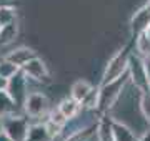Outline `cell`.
<instances>
[{
    "instance_id": "obj_1",
    "label": "cell",
    "mask_w": 150,
    "mask_h": 141,
    "mask_svg": "<svg viewBox=\"0 0 150 141\" xmlns=\"http://www.w3.org/2000/svg\"><path fill=\"white\" fill-rule=\"evenodd\" d=\"M129 82H130V76H129V73H125L123 76H120L117 80L98 87L100 90H98V106H97V111H98L100 116L110 113V110L120 100L125 87L129 85Z\"/></svg>"
},
{
    "instance_id": "obj_2",
    "label": "cell",
    "mask_w": 150,
    "mask_h": 141,
    "mask_svg": "<svg viewBox=\"0 0 150 141\" xmlns=\"http://www.w3.org/2000/svg\"><path fill=\"white\" fill-rule=\"evenodd\" d=\"M130 55H132V52H130L129 48H122L120 52H117L112 58L108 60V63L105 65V70H103L100 85L110 83V82H113V80L120 78V76H123L125 73H129Z\"/></svg>"
},
{
    "instance_id": "obj_3",
    "label": "cell",
    "mask_w": 150,
    "mask_h": 141,
    "mask_svg": "<svg viewBox=\"0 0 150 141\" xmlns=\"http://www.w3.org/2000/svg\"><path fill=\"white\" fill-rule=\"evenodd\" d=\"M147 60L140 58L139 55L132 53L130 55V63H129V76L130 83L134 85L139 91H150V83L149 75H147Z\"/></svg>"
},
{
    "instance_id": "obj_4",
    "label": "cell",
    "mask_w": 150,
    "mask_h": 141,
    "mask_svg": "<svg viewBox=\"0 0 150 141\" xmlns=\"http://www.w3.org/2000/svg\"><path fill=\"white\" fill-rule=\"evenodd\" d=\"M30 128L27 114H8L4 116V133L13 141H23Z\"/></svg>"
},
{
    "instance_id": "obj_5",
    "label": "cell",
    "mask_w": 150,
    "mask_h": 141,
    "mask_svg": "<svg viewBox=\"0 0 150 141\" xmlns=\"http://www.w3.org/2000/svg\"><path fill=\"white\" fill-rule=\"evenodd\" d=\"M7 91H8V95L13 98V101L17 103V106L23 111V105L27 101V96L30 95V93H28V76L22 70L17 71L15 75L8 80Z\"/></svg>"
},
{
    "instance_id": "obj_6",
    "label": "cell",
    "mask_w": 150,
    "mask_h": 141,
    "mask_svg": "<svg viewBox=\"0 0 150 141\" xmlns=\"http://www.w3.org/2000/svg\"><path fill=\"white\" fill-rule=\"evenodd\" d=\"M23 113L28 116V119H38L50 113L48 100L42 93H30L27 96V101L23 105Z\"/></svg>"
},
{
    "instance_id": "obj_7",
    "label": "cell",
    "mask_w": 150,
    "mask_h": 141,
    "mask_svg": "<svg viewBox=\"0 0 150 141\" xmlns=\"http://www.w3.org/2000/svg\"><path fill=\"white\" fill-rule=\"evenodd\" d=\"M57 135H59V131L55 130L47 119H43V121L30 123L28 133L23 141H55Z\"/></svg>"
},
{
    "instance_id": "obj_8",
    "label": "cell",
    "mask_w": 150,
    "mask_h": 141,
    "mask_svg": "<svg viewBox=\"0 0 150 141\" xmlns=\"http://www.w3.org/2000/svg\"><path fill=\"white\" fill-rule=\"evenodd\" d=\"M20 70L28 76V80H33V82H47L50 76L45 61L40 60L38 57H33L32 60H28Z\"/></svg>"
},
{
    "instance_id": "obj_9",
    "label": "cell",
    "mask_w": 150,
    "mask_h": 141,
    "mask_svg": "<svg viewBox=\"0 0 150 141\" xmlns=\"http://www.w3.org/2000/svg\"><path fill=\"white\" fill-rule=\"evenodd\" d=\"M150 25V2H147L144 7H140L139 10L134 13L130 20V30L134 33V37L144 33Z\"/></svg>"
},
{
    "instance_id": "obj_10",
    "label": "cell",
    "mask_w": 150,
    "mask_h": 141,
    "mask_svg": "<svg viewBox=\"0 0 150 141\" xmlns=\"http://www.w3.org/2000/svg\"><path fill=\"white\" fill-rule=\"evenodd\" d=\"M97 141H113V118L108 114L100 116L97 123Z\"/></svg>"
},
{
    "instance_id": "obj_11",
    "label": "cell",
    "mask_w": 150,
    "mask_h": 141,
    "mask_svg": "<svg viewBox=\"0 0 150 141\" xmlns=\"http://www.w3.org/2000/svg\"><path fill=\"white\" fill-rule=\"evenodd\" d=\"M113 141H139V136L129 125L113 119Z\"/></svg>"
},
{
    "instance_id": "obj_12",
    "label": "cell",
    "mask_w": 150,
    "mask_h": 141,
    "mask_svg": "<svg viewBox=\"0 0 150 141\" xmlns=\"http://www.w3.org/2000/svg\"><path fill=\"white\" fill-rule=\"evenodd\" d=\"M57 108L62 111V114H64L65 118L70 119V118H74V116H77V114L80 113L82 110H83V106H82L80 101L74 100L72 96H67V98H64V100L57 105Z\"/></svg>"
},
{
    "instance_id": "obj_13",
    "label": "cell",
    "mask_w": 150,
    "mask_h": 141,
    "mask_svg": "<svg viewBox=\"0 0 150 141\" xmlns=\"http://www.w3.org/2000/svg\"><path fill=\"white\" fill-rule=\"evenodd\" d=\"M33 57H37V55H35V52H33L32 48H27V47L15 48V50H12L10 53L7 55V58L10 60V61H13L15 65H18L20 68L27 63L28 60H32Z\"/></svg>"
},
{
    "instance_id": "obj_14",
    "label": "cell",
    "mask_w": 150,
    "mask_h": 141,
    "mask_svg": "<svg viewBox=\"0 0 150 141\" xmlns=\"http://www.w3.org/2000/svg\"><path fill=\"white\" fill-rule=\"evenodd\" d=\"M92 90H93V87H92L87 80H77V82L70 87V96L82 103V101L90 95Z\"/></svg>"
},
{
    "instance_id": "obj_15",
    "label": "cell",
    "mask_w": 150,
    "mask_h": 141,
    "mask_svg": "<svg viewBox=\"0 0 150 141\" xmlns=\"http://www.w3.org/2000/svg\"><path fill=\"white\" fill-rule=\"evenodd\" d=\"M18 106L17 103L13 101V98L8 95L7 90H2L0 91V116H8V114H15L18 111Z\"/></svg>"
},
{
    "instance_id": "obj_16",
    "label": "cell",
    "mask_w": 150,
    "mask_h": 141,
    "mask_svg": "<svg viewBox=\"0 0 150 141\" xmlns=\"http://www.w3.org/2000/svg\"><path fill=\"white\" fill-rule=\"evenodd\" d=\"M135 42V55H139L140 58L150 60V37L147 33H140L137 37H134Z\"/></svg>"
},
{
    "instance_id": "obj_17",
    "label": "cell",
    "mask_w": 150,
    "mask_h": 141,
    "mask_svg": "<svg viewBox=\"0 0 150 141\" xmlns=\"http://www.w3.org/2000/svg\"><path fill=\"white\" fill-rule=\"evenodd\" d=\"M17 32H18V28H17V23H8V25H4V27L0 28V45H8L12 43L17 37Z\"/></svg>"
},
{
    "instance_id": "obj_18",
    "label": "cell",
    "mask_w": 150,
    "mask_h": 141,
    "mask_svg": "<svg viewBox=\"0 0 150 141\" xmlns=\"http://www.w3.org/2000/svg\"><path fill=\"white\" fill-rule=\"evenodd\" d=\"M139 110L142 118L150 123V91H139Z\"/></svg>"
},
{
    "instance_id": "obj_19",
    "label": "cell",
    "mask_w": 150,
    "mask_h": 141,
    "mask_svg": "<svg viewBox=\"0 0 150 141\" xmlns=\"http://www.w3.org/2000/svg\"><path fill=\"white\" fill-rule=\"evenodd\" d=\"M17 71H20V66L15 65L13 61H10L7 57L0 60V76H4V78H7V80H10Z\"/></svg>"
},
{
    "instance_id": "obj_20",
    "label": "cell",
    "mask_w": 150,
    "mask_h": 141,
    "mask_svg": "<svg viewBox=\"0 0 150 141\" xmlns=\"http://www.w3.org/2000/svg\"><path fill=\"white\" fill-rule=\"evenodd\" d=\"M15 7H2L0 8V25H8L15 22Z\"/></svg>"
},
{
    "instance_id": "obj_21",
    "label": "cell",
    "mask_w": 150,
    "mask_h": 141,
    "mask_svg": "<svg viewBox=\"0 0 150 141\" xmlns=\"http://www.w3.org/2000/svg\"><path fill=\"white\" fill-rule=\"evenodd\" d=\"M15 0H0V8L2 7H15Z\"/></svg>"
},
{
    "instance_id": "obj_22",
    "label": "cell",
    "mask_w": 150,
    "mask_h": 141,
    "mask_svg": "<svg viewBox=\"0 0 150 141\" xmlns=\"http://www.w3.org/2000/svg\"><path fill=\"white\" fill-rule=\"evenodd\" d=\"M7 87H8V80L4 78V76H0V91L2 90H7Z\"/></svg>"
},
{
    "instance_id": "obj_23",
    "label": "cell",
    "mask_w": 150,
    "mask_h": 141,
    "mask_svg": "<svg viewBox=\"0 0 150 141\" xmlns=\"http://www.w3.org/2000/svg\"><path fill=\"white\" fill-rule=\"evenodd\" d=\"M139 141H150V130L144 131L142 136H139Z\"/></svg>"
},
{
    "instance_id": "obj_24",
    "label": "cell",
    "mask_w": 150,
    "mask_h": 141,
    "mask_svg": "<svg viewBox=\"0 0 150 141\" xmlns=\"http://www.w3.org/2000/svg\"><path fill=\"white\" fill-rule=\"evenodd\" d=\"M0 141H13V140H12V138H8V136L2 131V133H0Z\"/></svg>"
},
{
    "instance_id": "obj_25",
    "label": "cell",
    "mask_w": 150,
    "mask_h": 141,
    "mask_svg": "<svg viewBox=\"0 0 150 141\" xmlns=\"http://www.w3.org/2000/svg\"><path fill=\"white\" fill-rule=\"evenodd\" d=\"M145 63H147V75H149V83H150V60H147Z\"/></svg>"
},
{
    "instance_id": "obj_26",
    "label": "cell",
    "mask_w": 150,
    "mask_h": 141,
    "mask_svg": "<svg viewBox=\"0 0 150 141\" xmlns=\"http://www.w3.org/2000/svg\"><path fill=\"white\" fill-rule=\"evenodd\" d=\"M2 131H4V118L0 116V133H2Z\"/></svg>"
},
{
    "instance_id": "obj_27",
    "label": "cell",
    "mask_w": 150,
    "mask_h": 141,
    "mask_svg": "<svg viewBox=\"0 0 150 141\" xmlns=\"http://www.w3.org/2000/svg\"><path fill=\"white\" fill-rule=\"evenodd\" d=\"M145 33H147V35H149V37H150V25H149V28L145 30Z\"/></svg>"
},
{
    "instance_id": "obj_28",
    "label": "cell",
    "mask_w": 150,
    "mask_h": 141,
    "mask_svg": "<svg viewBox=\"0 0 150 141\" xmlns=\"http://www.w3.org/2000/svg\"><path fill=\"white\" fill-rule=\"evenodd\" d=\"M0 28H2V25H0Z\"/></svg>"
}]
</instances>
